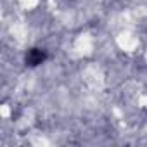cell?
<instances>
[{
  "label": "cell",
  "mask_w": 147,
  "mask_h": 147,
  "mask_svg": "<svg viewBox=\"0 0 147 147\" xmlns=\"http://www.w3.org/2000/svg\"><path fill=\"white\" fill-rule=\"evenodd\" d=\"M116 45L119 47V50H123V52H126V54H133V52L140 47V40H138V36H137L135 33L125 30V31H121V33L116 36Z\"/></svg>",
  "instance_id": "1"
},
{
  "label": "cell",
  "mask_w": 147,
  "mask_h": 147,
  "mask_svg": "<svg viewBox=\"0 0 147 147\" xmlns=\"http://www.w3.org/2000/svg\"><path fill=\"white\" fill-rule=\"evenodd\" d=\"M95 49V42L90 35H80L76 40H75V50L80 54V55H90Z\"/></svg>",
  "instance_id": "2"
},
{
  "label": "cell",
  "mask_w": 147,
  "mask_h": 147,
  "mask_svg": "<svg viewBox=\"0 0 147 147\" xmlns=\"http://www.w3.org/2000/svg\"><path fill=\"white\" fill-rule=\"evenodd\" d=\"M16 2H18V5L23 7L24 11H33V9L38 7L40 0H16Z\"/></svg>",
  "instance_id": "4"
},
{
  "label": "cell",
  "mask_w": 147,
  "mask_h": 147,
  "mask_svg": "<svg viewBox=\"0 0 147 147\" xmlns=\"http://www.w3.org/2000/svg\"><path fill=\"white\" fill-rule=\"evenodd\" d=\"M0 114H2V118H4V119H7V118L11 116V109H9V106H7V104H4V106H2V109H0Z\"/></svg>",
  "instance_id": "5"
},
{
  "label": "cell",
  "mask_w": 147,
  "mask_h": 147,
  "mask_svg": "<svg viewBox=\"0 0 147 147\" xmlns=\"http://www.w3.org/2000/svg\"><path fill=\"white\" fill-rule=\"evenodd\" d=\"M83 78H85V82H87L90 87H94V88L100 87V85H102V82H104L102 73H100L97 67H87V69H85Z\"/></svg>",
  "instance_id": "3"
}]
</instances>
